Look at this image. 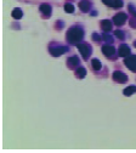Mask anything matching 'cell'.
<instances>
[{
  "mask_svg": "<svg viewBox=\"0 0 136 153\" xmlns=\"http://www.w3.org/2000/svg\"><path fill=\"white\" fill-rule=\"evenodd\" d=\"M85 37V30L81 24H74L69 27L66 34V40L69 45H78L79 43L83 42Z\"/></svg>",
  "mask_w": 136,
  "mask_h": 153,
  "instance_id": "1",
  "label": "cell"
},
{
  "mask_svg": "<svg viewBox=\"0 0 136 153\" xmlns=\"http://www.w3.org/2000/svg\"><path fill=\"white\" fill-rule=\"evenodd\" d=\"M68 51V47L67 46H63V45L58 44V43H51L49 45V52L51 53L53 57H58V56H62L63 53H66Z\"/></svg>",
  "mask_w": 136,
  "mask_h": 153,
  "instance_id": "2",
  "label": "cell"
},
{
  "mask_svg": "<svg viewBox=\"0 0 136 153\" xmlns=\"http://www.w3.org/2000/svg\"><path fill=\"white\" fill-rule=\"evenodd\" d=\"M102 53L105 55V57H107L108 60H116V58L119 56L118 55V51L116 50V47L113 46L112 44H103L102 45Z\"/></svg>",
  "mask_w": 136,
  "mask_h": 153,
  "instance_id": "3",
  "label": "cell"
},
{
  "mask_svg": "<svg viewBox=\"0 0 136 153\" xmlns=\"http://www.w3.org/2000/svg\"><path fill=\"white\" fill-rule=\"evenodd\" d=\"M77 49L79 50L80 55L83 56V58H84L85 61L89 60V57L91 56V53H92V47H91V45L88 44V43H84V42H81V43H79L78 45H77Z\"/></svg>",
  "mask_w": 136,
  "mask_h": 153,
  "instance_id": "4",
  "label": "cell"
},
{
  "mask_svg": "<svg viewBox=\"0 0 136 153\" xmlns=\"http://www.w3.org/2000/svg\"><path fill=\"white\" fill-rule=\"evenodd\" d=\"M126 20H128V13L126 12H118L117 15L113 17V23L118 27H121L125 24Z\"/></svg>",
  "mask_w": 136,
  "mask_h": 153,
  "instance_id": "5",
  "label": "cell"
},
{
  "mask_svg": "<svg viewBox=\"0 0 136 153\" xmlns=\"http://www.w3.org/2000/svg\"><path fill=\"white\" fill-rule=\"evenodd\" d=\"M124 65L131 72L136 73V55H129V56L124 57Z\"/></svg>",
  "mask_w": 136,
  "mask_h": 153,
  "instance_id": "6",
  "label": "cell"
},
{
  "mask_svg": "<svg viewBox=\"0 0 136 153\" xmlns=\"http://www.w3.org/2000/svg\"><path fill=\"white\" fill-rule=\"evenodd\" d=\"M113 80L117 83H119V84H124L128 82V75L124 74L123 72H120V71H117L113 73Z\"/></svg>",
  "mask_w": 136,
  "mask_h": 153,
  "instance_id": "7",
  "label": "cell"
},
{
  "mask_svg": "<svg viewBox=\"0 0 136 153\" xmlns=\"http://www.w3.org/2000/svg\"><path fill=\"white\" fill-rule=\"evenodd\" d=\"M102 3L105 4V5L112 7V9H120L124 5L123 0H102Z\"/></svg>",
  "mask_w": 136,
  "mask_h": 153,
  "instance_id": "8",
  "label": "cell"
},
{
  "mask_svg": "<svg viewBox=\"0 0 136 153\" xmlns=\"http://www.w3.org/2000/svg\"><path fill=\"white\" fill-rule=\"evenodd\" d=\"M40 12H42V15L44 18H49L50 16H51V12H52V7L49 5V4H42L39 7Z\"/></svg>",
  "mask_w": 136,
  "mask_h": 153,
  "instance_id": "9",
  "label": "cell"
},
{
  "mask_svg": "<svg viewBox=\"0 0 136 153\" xmlns=\"http://www.w3.org/2000/svg\"><path fill=\"white\" fill-rule=\"evenodd\" d=\"M67 66L69 67V68H72V69L78 68V67L80 66V60L77 56H71L67 60Z\"/></svg>",
  "mask_w": 136,
  "mask_h": 153,
  "instance_id": "10",
  "label": "cell"
},
{
  "mask_svg": "<svg viewBox=\"0 0 136 153\" xmlns=\"http://www.w3.org/2000/svg\"><path fill=\"white\" fill-rule=\"evenodd\" d=\"M118 55H119V57H126V56L131 55L130 47L126 44H120L119 49H118Z\"/></svg>",
  "mask_w": 136,
  "mask_h": 153,
  "instance_id": "11",
  "label": "cell"
},
{
  "mask_svg": "<svg viewBox=\"0 0 136 153\" xmlns=\"http://www.w3.org/2000/svg\"><path fill=\"white\" fill-rule=\"evenodd\" d=\"M79 9L81 12H89L92 9V4L90 0H81L79 3Z\"/></svg>",
  "mask_w": 136,
  "mask_h": 153,
  "instance_id": "12",
  "label": "cell"
},
{
  "mask_svg": "<svg viewBox=\"0 0 136 153\" xmlns=\"http://www.w3.org/2000/svg\"><path fill=\"white\" fill-rule=\"evenodd\" d=\"M112 27H113L112 21H110V20H103V21H101V28H102L103 32H111Z\"/></svg>",
  "mask_w": 136,
  "mask_h": 153,
  "instance_id": "13",
  "label": "cell"
},
{
  "mask_svg": "<svg viewBox=\"0 0 136 153\" xmlns=\"http://www.w3.org/2000/svg\"><path fill=\"white\" fill-rule=\"evenodd\" d=\"M86 75V69L83 68V67H78V68H75V77L79 79H83L84 77Z\"/></svg>",
  "mask_w": 136,
  "mask_h": 153,
  "instance_id": "14",
  "label": "cell"
},
{
  "mask_svg": "<svg viewBox=\"0 0 136 153\" xmlns=\"http://www.w3.org/2000/svg\"><path fill=\"white\" fill-rule=\"evenodd\" d=\"M12 17L15 20H21L22 17H23V12H22L21 9L16 7V9H13V11H12Z\"/></svg>",
  "mask_w": 136,
  "mask_h": 153,
  "instance_id": "15",
  "label": "cell"
},
{
  "mask_svg": "<svg viewBox=\"0 0 136 153\" xmlns=\"http://www.w3.org/2000/svg\"><path fill=\"white\" fill-rule=\"evenodd\" d=\"M91 66H92V68L95 71H101V68H102V63L100 62L98 58H92L91 60Z\"/></svg>",
  "mask_w": 136,
  "mask_h": 153,
  "instance_id": "16",
  "label": "cell"
},
{
  "mask_svg": "<svg viewBox=\"0 0 136 153\" xmlns=\"http://www.w3.org/2000/svg\"><path fill=\"white\" fill-rule=\"evenodd\" d=\"M136 92V86H134V85H131V86H128L126 89H124V91L123 94L125 96H130V95H133V94Z\"/></svg>",
  "mask_w": 136,
  "mask_h": 153,
  "instance_id": "17",
  "label": "cell"
},
{
  "mask_svg": "<svg viewBox=\"0 0 136 153\" xmlns=\"http://www.w3.org/2000/svg\"><path fill=\"white\" fill-rule=\"evenodd\" d=\"M114 35L119 39V40H124L125 39V33H124V30H120V29H118L114 32Z\"/></svg>",
  "mask_w": 136,
  "mask_h": 153,
  "instance_id": "18",
  "label": "cell"
},
{
  "mask_svg": "<svg viewBox=\"0 0 136 153\" xmlns=\"http://www.w3.org/2000/svg\"><path fill=\"white\" fill-rule=\"evenodd\" d=\"M65 11L68 12V13H73L74 12V6L72 5V4H69V3L66 4L65 5Z\"/></svg>",
  "mask_w": 136,
  "mask_h": 153,
  "instance_id": "19",
  "label": "cell"
},
{
  "mask_svg": "<svg viewBox=\"0 0 136 153\" xmlns=\"http://www.w3.org/2000/svg\"><path fill=\"white\" fill-rule=\"evenodd\" d=\"M134 46H135V47H136V42H135V43H134Z\"/></svg>",
  "mask_w": 136,
  "mask_h": 153,
  "instance_id": "20",
  "label": "cell"
}]
</instances>
